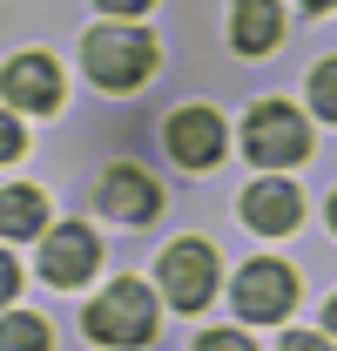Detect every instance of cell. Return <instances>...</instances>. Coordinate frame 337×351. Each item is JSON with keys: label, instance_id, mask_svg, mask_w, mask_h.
Masks as SVG:
<instances>
[{"label": "cell", "instance_id": "6da1fadb", "mask_svg": "<svg viewBox=\"0 0 337 351\" xmlns=\"http://www.w3.org/2000/svg\"><path fill=\"white\" fill-rule=\"evenodd\" d=\"M88 338L95 345H149L155 338V298H149V284H108L95 304H88Z\"/></svg>", "mask_w": 337, "mask_h": 351}, {"label": "cell", "instance_id": "7a4b0ae2", "mask_svg": "<svg viewBox=\"0 0 337 351\" xmlns=\"http://www.w3.org/2000/svg\"><path fill=\"white\" fill-rule=\"evenodd\" d=\"M243 156L256 169H290V162L310 156V122L297 115L290 101H256L250 129H243Z\"/></svg>", "mask_w": 337, "mask_h": 351}, {"label": "cell", "instance_id": "3957f363", "mask_svg": "<svg viewBox=\"0 0 337 351\" xmlns=\"http://www.w3.org/2000/svg\"><path fill=\"white\" fill-rule=\"evenodd\" d=\"M88 54V75L95 88H135L149 68H155V41L142 34V27H95L82 41Z\"/></svg>", "mask_w": 337, "mask_h": 351}, {"label": "cell", "instance_id": "277c9868", "mask_svg": "<svg viewBox=\"0 0 337 351\" xmlns=\"http://www.w3.org/2000/svg\"><path fill=\"white\" fill-rule=\"evenodd\" d=\"M162 298L175 311H203L210 304V291H216V250L203 243V237H182V243H168L162 250Z\"/></svg>", "mask_w": 337, "mask_h": 351}, {"label": "cell", "instance_id": "5b68a950", "mask_svg": "<svg viewBox=\"0 0 337 351\" xmlns=\"http://www.w3.org/2000/svg\"><path fill=\"white\" fill-rule=\"evenodd\" d=\"M290 304H297L290 263H270V257L243 263V277H236V311H243L250 324H270V317H284Z\"/></svg>", "mask_w": 337, "mask_h": 351}, {"label": "cell", "instance_id": "8992f818", "mask_svg": "<svg viewBox=\"0 0 337 351\" xmlns=\"http://www.w3.org/2000/svg\"><path fill=\"white\" fill-rule=\"evenodd\" d=\"M101 217H115V223H149L155 210H162V189H155V176H142L135 162H115V169L101 176Z\"/></svg>", "mask_w": 337, "mask_h": 351}, {"label": "cell", "instance_id": "52a82bcc", "mask_svg": "<svg viewBox=\"0 0 337 351\" xmlns=\"http://www.w3.org/2000/svg\"><path fill=\"white\" fill-rule=\"evenodd\" d=\"M95 263H101L95 230H82V223L47 230V243H41V277H47V284H88V270H95Z\"/></svg>", "mask_w": 337, "mask_h": 351}, {"label": "cell", "instance_id": "ba28073f", "mask_svg": "<svg viewBox=\"0 0 337 351\" xmlns=\"http://www.w3.org/2000/svg\"><path fill=\"white\" fill-rule=\"evenodd\" d=\"M168 156H175L182 169H210L216 156H223V122H216V108H175V115H168Z\"/></svg>", "mask_w": 337, "mask_h": 351}, {"label": "cell", "instance_id": "9c48e42d", "mask_svg": "<svg viewBox=\"0 0 337 351\" xmlns=\"http://www.w3.org/2000/svg\"><path fill=\"white\" fill-rule=\"evenodd\" d=\"M0 88H7V101L14 108H61V68L47 61V54H14L7 68H0Z\"/></svg>", "mask_w": 337, "mask_h": 351}, {"label": "cell", "instance_id": "30bf717a", "mask_svg": "<svg viewBox=\"0 0 337 351\" xmlns=\"http://www.w3.org/2000/svg\"><path fill=\"white\" fill-rule=\"evenodd\" d=\"M243 217H250V230H270V237H284V230H297L303 203H297V189L284 182V176H263L256 189H243Z\"/></svg>", "mask_w": 337, "mask_h": 351}, {"label": "cell", "instance_id": "8fae6325", "mask_svg": "<svg viewBox=\"0 0 337 351\" xmlns=\"http://www.w3.org/2000/svg\"><path fill=\"white\" fill-rule=\"evenodd\" d=\"M229 14H236V21H229L236 54H270V47L284 41V14H277V0H236Z\"/></svg>", "mask_w": 337, "mask_h": 351}, {"label": "cell", "instance_id": "7c38bea8", "mask_svg": "<svg viewBox=\"0 0 337 351\" xmlns=\"http://www.w3.org/2000/svg\"><path fill=\"white\" fill-rule=\"evenodd\" d=\"M41 230H47L41 189H0V237H41Z\"/></svg>", "mask_w": 337, "mask_h": 351}, {"label": "cell", "instance_id": "4fadbf2b", "mask_svg": "<svg viewBox=\"0 0 337 351\" xmlns=\"http://www.w3.org/2000/svg\"><path fill=\"white\" fill-rule=\"evenodd\" d=\"M0 351H47V324L41 317H0Z\"/></svg>", "mask_w": 337, "mask_h": 351}, {"label": "cell", "instance_id": "5bb4252c", "mask_svg": "<svg viewBox=\"0 0 337 351\" xmlns=\"http://www.w3.org/2000/svg\"><path fill=\"white\" fill-rule=\"evenodd\" d=\"M310 101H317L324 122H337V61H317L310 68Z\"/></svg>", "mask_w": 337, "mask_h": 351}, {"label": "cell", "instance_id": "9a60e30c", "mask_svg": "<svg viewBox=\"0 0 337 351\" xmlns=\"http://www.w3.org/2000/svg\"><path fill=\"white\" fill-rule=\"evenodd\" d=\"M196 351H256V345L243 338V331H203V338H196Z\"/></svg>", "mask_w": 337, "mask_h": 351}, {"label": "cell", "instance_id": "2e32d148", "mask_svg": "<svg viewBox=\"0 0 337 351\" xmlns=\"http://www.w3.org/2000/svg\"><path fill=\"white\" fill-rule=\"evenodd\" d=\"M14 291H21V263L0 250V304H14Z\"/></svg>", "mask_w": 337, "mask_h": 351}, {"label": "cell", "instance_id": "e0dca14e", "mask_svg": "<svg viewBox=\"0 0 337 351\" xmlns=\"http://www.w3.org/2000/svg\"><path fill=\"white\" fill-rule=\"evenodd\" d=\"M14 156H21V122L0 115V162H14Z\"/></svg>", "mask_w": 337, "mask_h": 351}, {"label": "cell", "instance_id": "ac0fdd59", "mask_svg": "<svg viewBox=\"0 0 337 351\" xmlns=\"http://www.w3.org/2000/svg\"><path fill=\"white\" fill-rule=\"evenodd\" d=\"M284 351H331V338H317V331H290Z\"/></svg>", "mask_w": 337, "mask_h": 351}, {"label": "cell", "instance_id": "d6986e66", "mask_svg": "<svg viewBox=\"0 0 337 351\" xmlns=\"http://www.w3.org/2000/svg\"><path fill=\"white\" fill-rule=\"evenodd\" d=\"M149 0H101V14H142Z\"/></svg>", "mask_w": 337, "mask_h": 351}, {"label": "cell", "instance_id": "ffe728a7", "mask_svg": "<svg viewBox=\"0 0 337 351\" xmlns=\"http://www.w3.org/2000/svg\"><path fill=\"white\" fill-rule=\"evenodd\" d=\"M324 331H331V338H337V298H331V311H324Z\"/></svg>", "mask_w": 337, "mask_h": 351}, {"label": "cell", "instance_id": "44dd1931", "mask_svg": "<svg viewBox=\"0 0 337 351\" xmlns=\"http://www.w3.org/2000/svg\"><path fill=\"white\" fill-rule=\"evenodd\" d=\"M303 7H310V14H324V7H337V0H303Z\"/></svg>", "mask_w": 337, "mask_h": 351}, {"label": "cell", "instance_id": "7402d4cb", "mask_svg": "<svg viewBox=\"0 0 337 351\" xmlns=\"http://www.w3.org/2000/svg\"><path fill=\"white\" fill-rule=\"evenodd\" d=\"M331 230H337V196H331Z\"/></svg>", "mask_w": 337, "mask_h": 351}]
</instances>
